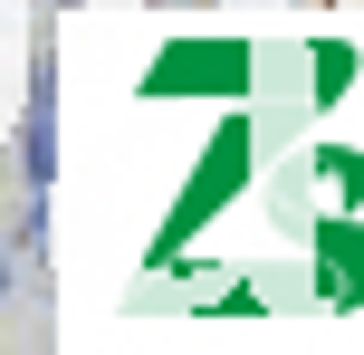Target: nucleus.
<instances>
[{
	"label": "nucleus",
	"instance_id": "obj_1",
	"mask_svg": "<svg viewBox=\"0 0 364 355\" xmlns=\"http://www.w3.org/2000/svg\"><path fill=\"white\" fill-rule=\"evenodd\" d=\"M259 77V58L240 48V38H192V48H173V58H154L144 68V96H211V87H250Z\"/></svg>",
	"mask_w": 364,
	"mask_h": 355
},
{
	"label": "nucleus",
	"instance_id": "obj_2",
	"mask_svg": "<svg viewBox=\"0 0 364 355\" xmlns=\"http://www.w3.org/2000/svg\"><path fill=\"white\" fill-rule=\"evenodd\" d=\"M316 298L326 307H364V221L355 211L316 231Z\"/></svg>",
	"mask_w": 364,
	"mask_h": 355
},
{
	"label": "nucleus",
	"instance_id": "obj_3",
	"mask_svg": "<svg viewBox=\"0 0 364 355\" xmlns=\"http://www.w3.org/2000/svg\"><path fill=\"white\" fill-rule=\"evenodd\" d=\"M346 87H355V48H346V38H316V58H307V96H316V106H336Z\"/></svg>",
	"mask_w": 364,
	"mask_h": 355
},
{
	"label": "nucleus",
	"instance_id": "obj_4",
	"mask_svg": "<svg viewBox=\"0 0 364 355\" xmlns=\"http://www.w3.org/2000/svg\"><path fill=\"white\" fill-rule=\"evenodd\" d=\"M316 173H326V183L346 192V211L364 202V154H355V144H326V154H316Z\"/></svg>",
	"mask_w": 364,
	"mask_h": 355
}]
</instances>
